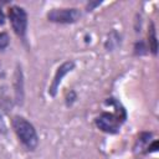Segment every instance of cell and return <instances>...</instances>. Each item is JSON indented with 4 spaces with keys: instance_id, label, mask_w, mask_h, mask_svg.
I'll list each match as a JSON object with an SVG mask.
<instances>
[{
    "instance_id": "cell-1",
    "label": "cell",
    "mask_w": 159,
    "mask_h": 159,
    "mask_svg": "<svg viewBox=\"0 0 159 159\" xmlns=\"http://www.w3.org/2000/svg\"><path fill=\"white\" fill-rule=\"evenodd\" d=\"M12 128L24 147H26L27 149L36 148V145L39 143V138H37V133H36L34 125L30 122H27L25 118L19 117V116L14 117Z\"/></svg>"
},
{
    "instance_id": "cell-2",
    "label": "cell",
    "mask_w": 159,
    "mask_h": 159,
    "mask_svg": "<svg viewBox=\"0 0 159 159\" xmlns=\"http://www.w3.org/2000/svg\"><path fill=\"white\" fill-rule=\"evenodd\" d=\"M9 17L14 32L17 36H24L27 27V15L25 10L20 6H12L9 10Z\"/></svg>"
},
{
    "instance_id": "cell-3",
    "label": "cell",
    "mask_w": 159,
    "mask_h": 159,
    "mask_svg": "<svg viewBox=\"0 0 159 159\" xmlns=\"http://www.w3.org/2000/svg\"><path fill=\"white\" fill-rule=\"evenodd\" d=\"M81 17L78 9H52L47 14V19L58 24H72Z\"/></svg>"
},
{
    "instance_id": "cell-4",
    "label": "cell",
    "mask_w": 159,
    "mask_h": 159,
    "mask_svg": "<svg viewBox=\"0 0 159 159\" xmlns=\"http://www.w3.org/2000/svg\"><path fill=\"white\" fill-rule=\"evenodd\" d=\"M119 124V119L112 113H102L96 119V125L106 133H117Z\"/></svg>"
},
{
    "instance_id": "cell-5",
    "label": "cell",
    "mask_w": 159,
    "mask_h": 159,
    "mask_svg": "<svg viewBox=\"0 0 159 159\" xmlns=\"http://www.w3.org/2000/svg\"><path fill=\"white\" fill-rule=\"evenodd\" d=\"M73 66H75L73 62L67 61V62L62 63V65L57 68V72H56L55 78H53V82H52V84H51V87H50V93H51L52 96L56 94V91H57V88H58V86H60L62 78L65 77V75H67V73L73 68Z\"/></svg>"
},
{
    "instance_id": "cell-6",
    "label": "cell",
    "mask_w": 159,
    "mask_h": 159,
    "mask_svg": "<svg viewBox=\"0 0 159 159\" xmlns=\"http://www.w3.org/2000/svg\"><path fill=\"white\" fill-rule=\"evenodd\" d=\"M14 87H15L16 102L21 104L24 99V77H22V71L20 67L16 68L15 75H14Z\"/></svg>"
},
{
    "instance_id": "cell-7",
    "label": "cell",
    "mask_w": 159,
    "mask_h": 159,
    "mask_svg": "<svg viewBox=\"0 0 159 159\" xmlns=\"http://www.w3.org/2000/svg\"><path fill=\"white\" fill-rule=\"evenodd\" d=\"M150 133H142L139 135V138L137 139V143L134 145V152L135 153H140L143 152V149H147L149 145V138H150Z\"/></svg>"
},
{
    "instance_id": "cell-8",
    "label": "cell",
    "mask_w": 159,
    "mask_h": 159,
    "mask_svg": "<svg viewBox=\"0 0 159 159\" xmlns=\"http://www.w3.org/2000/svg\"><path fill=\"white\" fill-rule=\"evenodd\" d=\"M148 39H149V48H150V51L154 55H157V51H158V41H157V34H155V27H154V24L153 22L149 24Z\"/></svg>"
},
{
    "instance_id": "cell-9",
    "label": "cell",
    "mask_w": 159,
    "mask_h": 159,
    "mask_svg": "<svg viewBox=\"0 0 159 159\" xmlns=\"http://www.w3.org/2000/svg\"><path fill=\"white\" fill-rule=\"evenodd\" d=\"M118 43H119V36H118V34H117L116 31H112V32L109 34V36H108L107 42H106V47L112 50V48H114Z\"/></svg>"
},
{
    "instance_id": "cell-10",
    "label": "cell",
    "mask_w": 159,
    "mask_h": 159,
    "mask_svg": "<svg viewBox=\"0 0 159 159\" xmlns=\"http://www.w3.org/2000/svg\"><path fill=\"white\" fill-rule=\"evenodd\" d=\"M7 43H9V37H7V35H6L5 32H1V34H0V50L5 48V47L7 46Z\"/></svg>"
},
{
    "instance_id": "cell-11",
    "label": "cell",
    "mask_w": 159,
    "mask_h": 159,
    "mask_svg": "<svg viewBox=\"0 0 159 159\" xmlns=\"http://www.w3.org/2000/svg\"><path fill=\"white\" fill-rule=\"evenodd\" d=\"M5 124H4V120H2V118H1V116H0V132H5Z\"/></svg>"
},
{
    "instance_id": "cell-12",
    "label": "cell",
    "mask_w": 159,
    "mask_h": 159,
    "mask_svg": "<svg viewBox=\"0 0 159 159\" xmlns=\"http://www.w3.org/2000/svg\"><path fill=\"white\" fill-rule=\"evenodd\" d=\"M4 21H5V16H4V12H2V10L0 7V25H2Z\"/></svg>"
}]
</instances>
